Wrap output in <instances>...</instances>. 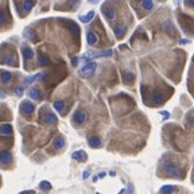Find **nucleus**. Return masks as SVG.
<instances>
[{
    "label": "nucleus",
    "mask_w": 194,
    "mask_h": 194,
    "mask_svg": "<svg viewBox=\"0 0 194 194\" xmlns=\"http://www.w3.org/2000/svg\"><path fill=\"white\" fill-rule=\"evenodd\" d=\"M143 7L146 8V10H151L152 7H154V3H152V1H143Z\"/></svg>",
    "instance_id": "obj_30"
},
{
    "label": "nucleus",
    "mask_w": 194,
    "mask_h": 194,
    "mask_svg": "<svg viewBox=\"0 0 194 194\" xmlns=\"http://www.w3.org/2000/svg\"><path fill=\"white\" fill-rule=\"evenodd\" d=\"M69 30H70V32H72V34H73V35H77L78 32H80V27H78V26H77V24H76V23H73V22L70 23V26H69Z\"/></svg>",
    "instance_id": "obj_24"
},
{
    "label": "nucleus",
    "mask_w": 194,
    "mask_h": 194,
    "mask_svg": "<svg viewBox=\"0 0 194 194\" xmlns=\"http://www.w3.org/2000/svg\"><path fill=\"white\" fill-rule=\"evenodd\" d=\"M42 74L41 73H38V74H35V76H31V77H28V78H26L24 80V85H28V84H31V82H34V81H36L39 77H41Z\"/></svg>",
    "instance_id": "obj_23"
},
{
    "label": "nucleus",
    "mask_w": 194,
    "mask_h": 194,
    "mask_svg": "<svg viewBox=\"0 0 194 194\" xmlns=\"http://www.w3.org/2000/svg\"><path fill=\"white\" fill-rule=\"evenodd\" d=\"M96 66H97L96 62H93V61H86V63L80 69L78 73H80V76H82V77H88V76H90V74L94 73Z\"/></svg>",
    "instance_id": "obj_1"
},
{
    "label": "nucleus",
    "mask_w": 194,
    "mask_h": 194,
    "mask_svg": "<svg viewBox=\"0 0 194 194\" xmlns=\"http://www.w3.org/2000/svg\"><path fill=\"white\" fill-rule=\"evenodd\" d=\"M4 22V12L3 11H0V24Z\"/></svg>",
    "instance_id": "obj_32"
},
{
    "label": "nucleus",
    "mask_w": 194,
    "mask_h": 194,
    "mask_svg": "<svg viewBox=\"0 0 194 194\" xmlns=\"http://www.w3.org/2000/svg\"><path fill=\"white\" fill-rule=\"evenodd\" d=\"M50 63V61H49V58H47L46 55H39L38 57V65L39 66H46Z\"/></svg>",
    "instance_id": "obj_16"
},
{
    "label": "nucleus",
    "mask_w": 194,
    "mask_h": 194,
    "mask_svg": "<svg viewBox=\"0 0 194 194\" xmlns=\"http://www.w3.org/2000/svg\"><path fill=\"white\" fill-rule=\"evenodd\" d=\"M112 54V50H107V51H101V53H96L93 57H108Z\"/></svg>",
    "instance_id": "obj_29"
},
{
    "label": "nucleus",
    "mask_w": 194,
    "mask_h": 194,
    "mask_svg": "<svg viewBox=\"0 0 194 194\" xmlns=\"http://www.w3.org/2000/svg\"><path fill=\"white\" fill-rule=\"evenodd\" d=\"M104 175H105V173H100V174H98V177H100V178H103Z\"/></svg>",
    "instance_id": "obj_37"
},
{
    "label": "nucleus",
    "mask_w": 194,
    "mask_h": 194,
    "mask_svg": "<svg viewBox=\"0 0 194 194\" xmlns=\"http://www.w3.org/2000/svg\"><path fill=\"white\" fill-rule=\"evenodd\" d=\"M187 4H189V6H194V0H189V1H187Z\"/></svg>",
    "instance_id": "obj_36"
},
{
    "label": "nucleus",
    "mask_w": 194,
    "mask_h": 194,
    "mask_svg": "<svg viewBox=\"0 0 194 194\" xmlns=\"http://www.w3.org/2000/svg\"><path fill=\"white\" fill-rule=\"evenodd\" d=\"M57 120H58V119H57V116H55L54 113H51V112H47L46 115L43 116V121H45V123H47V124H54Z\"/></svg>",
    "instance_id": "obj_7"
},
{
    "label": "nucleus",
    "mask_w": 194,
    "mask_h": 194,
    "mask_svg": "<svg viewBox=\"0 0 194 194\" xmlns=\"http://www.w3.org/2000/svg\"><path fill=\"white\" fill-rule=\"evenodd\" d=\"M125 194H132V187H129V189H128V190H127V191H125Z\"/></svg>",
    "instance_id": "obj_35"
},
{
    "label": "nucleus",
    "mask_w": 194,
    "mask_h": 194,
    "mask_svg": "<svg viewBox=\"0 0 194 194\" xmlns=\"http://www.w3.org/2000/svg\"><path fill=\"white\" fill-rule=\"evenodd\" d=\"M20 194H35L34 190H26V191H22Z\"/></svg>",
    "instance_id": "obj_33"
},
{
    "label": "nucleus",
    "mask_w": 194,
    "mask_h": 194,
    "mask_svg": "<svg viewBox=\"0 0 194 194\" xmlns=\"http://www.w3.org/2000/svg\"><path fill=\"white\" fill-rule=\"evenodd\" d=\"M103 14H104V16L108 20H113V19H115V16H116L115 10L111 8V7H108V6H104V7H103Z\"/></svg>",
    "instance_id": "obj_3"
},
{
    "label": "nucleus",
    "mask_w": 194,
    "mask_h": 194,
    "mask_svg": "<svg viewBox=\"0 0 194 194\" xmlns=\"http://www.w3.org/2000/svg\"><path fill=\"white\" fill-rule=\"evenodd\" d=\"M3 63H6V65H10V66H15L16 65V61H15V58H14V55L8 54L7 57L3 59Z\"/></svg>",
    "instance_id": "obj_14"
},
{
    "label": "nucleus",
    "mask_w": 194,
    "mask_h": 194,
    "mask_svg": "<svg viewBox=\"0 0 194 194\" xmlns=\"http://www.w3.org/2000/svg\"><path fill=\"white\" fill-rule=\"evenodd\" d=\"M34 4H35V1H24V3H23V8L26 10V11H30V10L34 7Z\"/></svg>",
    "instance_id": "obj_28"
},
{
    "label": "nucleus",
    "mask_w": 194,
    "mask_h": 194,
    "mask_svg": "<svg viewBox=\"0 0 194 194\" xmlns=\"http://www.w3.org/2000/svg\"><path fill=\"white\" fill-rule=\"evenodd\" d=\"M93 18H94V11H89L86 15L80 16V20H81L82 23H88V22H90Z\"/></svg>",
    "instance_id": "obj_13"
},
{
    "label": "nucleus",
    "mask_w": 194,
    "mask_h": 194,
    "mask_svg": "<svg viewBox=\"0 0 194 194\" xmlns=\"http://www.w3.org/2000/svg\"><path fill=\"white\" fill-rule=\"evenodd\" d=\"M20 109H22V112L26 113V115H30V113L34 112L35 107L32 105V103H30V101H22V104H20Z\"/></svg>",
    "instance_id": "obj_2"
},
{
    "label": "nucleus",
    "mask_w": 194,
    "mask_h": 194,
    "mask_svg": "<svg viewBox=\"0 0 194 194\" xmlns=\"http://www.w3.org/2000/svg\"><path fill=\"white\" fill-rule=\"evenodd\" d=\"M73 120L74 121H77V123H84V121L86 120V115L84 111H77V112L74 113V116H73Z\"/></svg>",
    "instance_id": "obj_6"
},
{
    "label": "nucleus",
    "mask_w": 194,
    "mask_h": 194,
    "mask_svg": "<svg viewBox=\"0 0 194 194\" xmlns=\"http://www.w3.org/2000/svg\"><path fill=\"white\" fill-rule=\"evenodd\" d=\"M174 191V186L173 185H166L160 189V194H170Z\"/></svg>",
    "instance_id": "obj_19"
},
{
    "label": "nucleus",
    "mask_w": 194,
    "mask_h": 194,
    "mask_svg": "<svg viewBox=\"0 0 194 194\" xmlns=\"http://www.w3.org/2000/svg\"><path fill=\"white\" fill-rule=\"evenodd\" d=\"M164 169H166V171L167 173H170V174H173V175H179V169L175 164H173V163H166L164 164Z\"/></svg>",
    "instance_id": "obj_5"
},
{
    "label": "nucleus",
    "mask_w": 194,
    "mask_h": 194,
    "mask_svg": "<svg viewBox=\"0 0 194 194\" xmlns=\"http://www.w3.org/2000/svg\"><path fill=\"white\" fill-rule=\"evenodd\" d=\"M11 78H12V74L10 72H1V81L4 84H8V82L11 81Z\"/></svg>",
    "instance_id": "obj_15"
},
{
    "label": "nucleus",
    "mask_w": 194,
    "mask_h": 194,
    "mask_svg": "<svg viewBox=\"0 0 194 194\" xmlns=\"http://www.w3.org/2000/svg\"><path fill=\"white\" fill-rule=\"evenodd\" d=\"M23 35L26 36V38L31 39V41H35V35H34V31H32L31 28H24V32Z\"/></svg>",
    "instance_id": "obj_21"
},
{
    "label": "nucleus",
    "mask_w": 194,
    "mask_h": 194,
    "mask_svg": "<svg viewBox=\"0 0 194 194\" xmlns=\"http://www.w3.org/2000/svg\"><path fill=\"white\" fill-rule=\"evenodd\" d=\"M88 177H89V171L86 170L85 173H84V178H88Z\"/></svg>",
    "instance_id": "obj_34"
},
{
    "label": "nucleus",
    "mask_w": 194,
    "mask_h": 194,
    "mask_svg": "<svg viewBox=\"0 0 194 194\" xmlns=\"http://www.w3.org/2000/svg\"><path fill=\"white\" fill-rule=\"evenodd\" d=\"M12 160L11 152L8 151H1L0 152V163H10Z\"/></svg>",
    "instance_id": "obj_8"
},
{
    "label": "nucleus",
    "mask_w": 194,
    "mask_h": 194,
    "mask_svg": "<svg viewBox=\"0 0 194 194\" xmlns=\"http://www.w3.org/2000/svg\"><path fill=\"white\" fill-rule=\"evenodd\" d=\"M72 158L73 159H76V160H85L86 159V155H85V152L84 151H76V152H73L72 154Z\"/></svg>",
    "instance_id": "obj_12"
},
{
    "label": "nucleus",
    "mask_w": 194,
    "mask_h": 194,
    "mask_svg": "<svg viewBox=\"0 0 194 194\" xmlns=\"http://www.w3.org/2000/svg\"><path fill=\"white\" fill-rule=\"evenodd\" d=\"M63 107H65V103L62 100H58V101H54V108L57 111H62Z\"/></svg>",
    "instance_id": "obj_27"
},
{
    "label": "nucleus",
    "mask_w": 194,
    "mask_h": 194,
    "mask_svg": "<svg viewBox=\"0 0 194 194\" xmlns=\"http://www.w3.org/2000/svg\"><path fill=\"white\" fill-rule=\"evenodd\" d=\"M121 76H123V80H124V82H127V84H128L129 81H132V80H133V73L123 72V73H121Z\"/></svg>",
    "instance_id": "obj_22"
},
{
    "label": "nucleus",
    "mask_w": 194,
    "mask_h": 194,
    "mask_svg": "<svg viewBox=\"0 0 194 194\" xmlns=\"http://www.w3.org/2000/svg\"><path fill=\"white\" fill-rule=\"evenodd\" d=\"M39 187H41L42 190H50L51 185H50V182H47V181H42V182L39 183Z\"/></svg>",
    "instance_id": "obj_26"
},
{
    "label": "nucleus",
    "mask_w": 194,
    "mask_h": 194,
    "mask_svg": "<svg viewBox=\"0 0 194 194\" xmlns=\"http://www.w3.org/2000/svg\"><path fill=\"white\" fill-rule=\"evenodd\" d=\"M12 133V127L11 124H3L0 127V135L3 136H8Z\"/></svg>",
    "instance_id": "obj_9"
},
{
    "label": "nucleus",
    "mask_w": 194,
    "mask_h": 194,
    "mask_svg": "<svg viewBox=\"0 0 194 194\" xmlns=\"http://www.w3.org/2000/svg\"><path fill=\"white\" fill-rule=\"evenodd\" d=\"M89 144L94 148L100 147V139H98L97 136H92V138H89Z\"/></svg>",
    "instance_id": "obj_20"
},
{
    "label": "nucleus",
    "mask_w": 194,
    "mask_h": 194,
    "mask_svg": "<svg viewBox=\"0 0 194 194\" xmlns=\"http://www.w3.org/2000/svg\"><path fill=\"white\" fill-rule=\"evenodd\" d=\"M28 96L34 98V100H41L42 98V93H41V90L36 89V88H32L30 92H28Z\"/></svg>",
    "instance_id": "obj_10"
},
{
    "label": "nucleus",
    "mask_w": 194,
    "mask_h": 194,
    "mask_svg": "<svg viewBox=\"0 0 194 194\" xmlns=\"http://www.w3.org/2000/svg\"><path fill=\"white\" fill-rule=\"evenodd\" d=\"M113 30H115V34L117 35V36H121V35H124V32H125V30H127V28H125V26H115V28H113Z\"/></svg>",
    "instance_id": "obj_17"
},
{
    "label": "nucleus",
    "mask_w": 194,
    "mask_h": 194,
    "mask_svg": "<svg viewBox=\"0 0 194 194\" xmlns=\"http://www.w3.org/2000/svg\"><path fill=\"white\" fill-rule=\"evenodd\" d=\"M86 41H88L89 45H94V43L97 42V36L93 32H88V34H86Z\"/></svg>",
    "instance_id": "obj_18"
},
{
    "label": "nucleus",
    "mask_w": 194,
    "mask_h": 194,
    "mask_svg": "<svg viewBox=\"0 0 194 194\" xmlns=\"http://www.w3.org/2000/svg\"><path fill=\"white\" fill-rule=\"evenodd\" d=\"M53 146H54V148H57V150L62 148L63 146H65V140H63L62 136H58V138H55V139L53 140Z\"/></svg>",
    "instance_id": "obj_11"
},
{
    "label": "nucleus",
    "mask_w": 194,
    "mask_h": 194,
    "mask_svg": "<svg viewBox=\"0 0 194 194\" xmlns=\"http://www.w3.org/2000/svg\"><path fill=\"white\" fill-rule=\"evenodd\" d=\"M124 193H125V190H121V191H120V193H119V194H124Z\"/></svg>",
    "instance_id": "obj_38"
},
{
    "label": "nucleus",
    "mask_w": 194,
    "mask_h": 194,
    "mask_svg": "<svg viewBox=\"0 0 194 194\" xmlns=\"http://www.w3.org/2000/svg\"><path fill=\"white\" fill-rule=\"evenodd\" d=\"M77 62H78V57H73V58H72V65L76 66V65H77Z\"/></svg>",
    "instance_id": "obj_31"
},
{
    "label": "nucleus",
    "mask_w": 194,
    "mask_h": 194,
    "mask_svg": "<svg viewBox=\"0 0 194 194\" xmlns=\"http://www.w3.org/2000/svg\"><path fill=\"white\" fill-rule=\"evenodd\" d=\"M152 98H154V101H155L156 104H160V103L163 101V96H162V93H159V92H154Z\"/></svg>",
    "instance_id": "obj_25"
},
{
    "label": "nucleus",
    "mask_w": 194,
    "mask_h": 194,
    "mask_svg": "<svg viewBox=\"0 0 194 194\" xmlns=\"http://www.w3.org/2000/svg\"><path fill=\"white\" fill-rule=\"evenodd\" d=\"M22 54L26 59H31L34 57V50H32L31 47H28L27 45H23L22 46Z\"/></svg>",
    "instance_id": "obj_4"
}]
</instances>
